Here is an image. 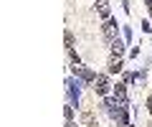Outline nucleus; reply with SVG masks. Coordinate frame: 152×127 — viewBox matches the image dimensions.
Masks as SVG:
<instances>
[{
	"label": "nucleus",
	"instance_id": "1",
	"mask_svg": "<svg viewBox=\"0 0 152 127\" xmlns=\"http://www.w3.org/2000/svg\"><path fill=\"white\" fill-rule=\"evenodd\" d=\"M104 107H107L109 117H112L119 127H127V125H129V115H127V104H124V102H119L117 97H107Z\"/></svg>",
	"mask_w": 152,
	"mask_h": 127
},
{
	"label": "nucleus",
	"instance_id": "2",
	"mask_svg": "<svg viewBox=\"0 0 152 127\" xmlns=\"http://www.w3.org/2000/svg\"><path fill=\"white\" fill-rule=\"evenodd\" d=\"M71 71H74V76L79 79V81H84V84H94V79H96V74H94L91 69L81 66V64H76V66H71Z\"/></svg>",
	"mask_w": 152,
	"mask_h": 127
},
{
	"label": "nucleus",
	"instance_id": "3",
	"mask_svg": "<svg viewBox=\"0 0 152 127\" xmlns=\"http://www.w3.org/2000/svg\"><path fill=\"white\" fill-rule=\"evenodd\" d=\"M66 92H69V104L74 107V104H79V89H81V81H79V79H66Z\"/></svg>",
	"mask_w": 152,
	"mask_h": 127
},
{
	"label": "nucleus",
	"instance_id": "4",
	"mask_svg": "<svg viewBox=\"0 0 152 127\" xmlns=\"http://www.w3.org/2000/svg\"><path fill=\"white\" fill-rule=\"evenodd\" d=\"M102 31H104V38H107L109 43H112L114 38H119V26H117V21H114V18H109V21H104Z\"/></svg>",
	"mask_w": 152,
	"mask_h": 127
},
{
	"label": "nucleus",
	"instance_id": "5",
	"mask_svg": "<svg viewBox=\"0 0 152 127\" xmlns=\"http://www.w3.org/2000/svg\"><path fill=\"white\" fill-rule=\"evenodd\" d=\"M94 92H96L99 97H107V94H109V79H107V74H96V79H94Z\"/></svg>",
	"mask_w": 152,
	"mask_h": 127
},
{
	"label": "nucleus",
	"instance_id": "6",
	"mask_svg": "<svg viewBox=\"0 0 152 127\" xmlns=\"http://www.w3.org/2000/svg\"><path fill=\"white\" fill-rule=\"evenodd\" d=\"M122 56H124V41L114 38L112 41V59H122Z\"/></svg>",
	"mask_w": 152,
	"mask_h": 127
},
{
	"label": "nucleus",
	"instance_id": "7",
	"mask_svg": "<svg viewBox=\"0 0 152 127\" xmlns=\"http://www.w3.org/2000/svg\"><path fill=\"white\" fill-rule=\"evenodd\" d=\"M96 13L104 18V21L112 18V10H109V3H107V0H96Z\"/></svg>",
	"mask_w": 152,
	"mask_h": 127
},
{
	"label": "nucleus",
	"instance_id": "8",
	"mask_svg": "<svg viewBox=\"0 0 152 127\" xmlns=\"http://www.w3.org/2000/svg\"><path fill=\"white\" fill-rule=\"evenodd\" d=\"M122 69H124V61L122 59H112L109 61V74H119Z\"/></svg>",
	"mask_w": 152,
	"mask_h": 127
},
{
	"label": "nucleus",
	"instance_id": "9",
	"mask_svg": "<svg viewBox=\"0 0 152 127\" xmlns=\"http://www.w3.org/2000/svg\"><path fill=\"white\" fill-rule=\"evenodd\" d=\"M114 97L127 104V87H124V84H117V87H114Z\"/></svg>",
	"mask_w": 152,
	"mask_h": 127
},
{
	"label": "nucleus",
	"instance_id": "10",
	"mask_svg": "<svg viewBox=\"0 0 152 127\" xmlns=\"http://www.w3.org/2000/svg\"><path fill=\"white\" fill-rule=\"evenodd\" d=\"M84 125L86 127H96V120H94L91 112H84Z\"/></svg>",
	"mask_w": 152,
	"mask_h": 127
},
{
	"label": "nucleus",
	"instance_id": "11",
	"mask_svg": "<svg viewBox=\"0 0 152 127\" xmlns=\"http://www.w3.org/2000/svg\"><path fill=\"white\" fill-rule=\"evenodd\" d=\"M64 38H66V51H71V48H74V33H71V31H66Z\"/></svg>",
	"mask_w": 152,
	"mask_h": 127
},
{
	"label": "nucleus",
	"instance_id": "12",
	"mask_svg": "<svg viewBox=\"0 0 152 127\" xmlns=\"http://www.w3.org/2000/svg\"><path fill=\"white\" fill-rule=\"evenodd\" d=\"M64 115H66V122H69V120H74V107H71V104H66V107H64Z\"/></svg>",
	"mask_w": 152,
	"mask_h": 127
},
{
	"label": "nucleus",
	"instance_id": "13",
	"mask_svg": "<svg viewBox=\"0 0 152 127\" xmlns=\"http://www.w3.org/2000/svg\"><path fill=\"white\" fill-rule=\"evenodd\" d=\"M142 31H145V33H152V26H150V21H145V23H142Z\"/></svg>",
	"mask_w": 152,
	"mask_h": 127
}]
</instances>
